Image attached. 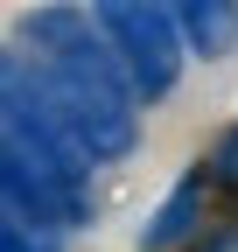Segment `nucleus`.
Segmentation results:
<instances>
[{
	"instance_id": "obj_3",
	"label": "nucleus",
	"mask_w": 238,
	"mask_h": 252,
	"mask_svg": "<svg viewBox=\"0 0 238 252\" xmlns=\"http://www.w3.org/2000/svg\"><path fill=\"white\" fill-rule=\"evenodd\" d=\"M175 28H182L189 49L210 63V56H224V49L238 42V7H231V0H189L182 14H175Z\"/></svg>"
},
{
	"instance_id": "obj_4",
	"label": "nucleus",
	"mask_w": 238,
	"mask_h": 252,
	"mask_svg": "<svg viewBox=\"0 0 238 252\" xmlns=\"http://www.w3.org/2000/svg\"><path fill=\"white\" fill-rule=\"evenodd\" d=\"M210 182L224 189V196H238V119L217 133V147H210Z\"/></svg>"
},
{
	"instance_id": "obj_2",
	"label": "nucleus",
	"mask_w": 238,
	"mask_h": 252,
	"mask_svg": "<svg viewBox=\"0 0 238 252\" xmlns=\"http://www.w3.org/2000/svg\"><path fill=\"white\" fill-rule=\"evenodd\" d=\"M203 224V175H182L168 189V203L147 217V231H140V252H168V245H182L189 231Z\"/></svg>"
},
{
	"instance_id": "obj_1",
	"label": "nucleus",
	"mask_w": 238,
	"mask_h": 252,
	"mask_svg": "<svg viewBox=\"0 0 238 252\" xmlns=\"http://www.w3.org/2000/svg\"><path fill=\"white\" fill-rule=\"evenodd\" d=\"M98 28L112 35L119 63H126L133 98H168V91H175V77H182V42H175L182 28H175V14L112 0V7H98Z\"/></svg>"
}]
</instances>
